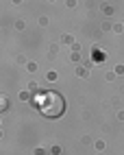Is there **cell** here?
Wrapping results in <instances>:
<instances>
[{
	"mask_svg": "<svg viewBox=\"0 0 124 155\" xmlns=\"http://www.w3.org/2000/svg\"><path fill=\"white\" fill-rule=\"evenodd\" d=\"M35 105L46 118H59L65 111V101L57 92H44V94H39L35 98Z\"/></svg>",
	"mask_w": 124,
	"mask_h": 155,
	"instance_id": "6da1fadb",
	"label": "cell"
},
{
	"mask_svg": "<svg viewBox=\"0 0 124 155\" xmlns=\"http://www.w3.org/2000/svg\"><path fill=\"white\" fill-rule=\"evenodd\" d=\"M0 107H7V101H5L2 96H0Z\"/></svg>",
	"mask_w": 124,
	"mask_h": 155,
	"instance_id": "7a4b0ae2",
	"label": "cell"
}]
</instances>
